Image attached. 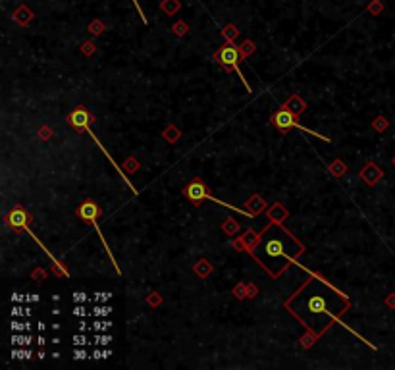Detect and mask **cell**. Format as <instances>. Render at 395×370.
Listing matches in <instances>:
<instances>
[{"mask_svg": "<svg viewBox=\"0 0 395 370\" xmlns=\"http://www.w3.org/2000/svg\"><path fill=\"white\" fill-rule=\"evenodd\" d=\"M293 245V241L287 237V233L279 228H274L266 233L264 239H260V243L253 249L255 256L262 262V266L276 276L279 270L283 268L285 260L289 258V247Z\"/></svg>", "mask_w": 395, "mask_h": 370, "instance_id": "1", "label": "cell"}, {"mask_svg": "<svg viewBox=\"0 0 395 370\" xmlns=\"http://www.w3.org/2000/svg\"><path fill=\"white\" fill-rule=\"evenodd\" d=\"M326 295L328 293L314 291V293H310V297H306V299L303 301L304 310L310 316V322H316L318 328H326V326H322V322L328 324V320L335 318V312L330 308V299Z\"/></svg>", "mask_w": 395, "mask_h": 370, "instance_id": "2", "label": "cell"}, {"mask_svg": "<svg viewBox=\"0 0 395 370\" xmlns=\"http://www.w3.org/2000/svg\"><path fill=\"white\" fill-rule=\"evenodd\" d=\"M216 58H218V62L224 66V68L228 69H235L237 71V75H239V79L243 81V85L251 91V87H249V83H247V79H245V75H243V71L239 69V48L233 45L232 41H228V43H224V45L218 48V52H216Z\"/></svg>", "mask_w": 395, "mask_h": 370, "instance_id": "3", "label": "cell"}, {"mask_svg": "<svg viewBox=\"0 0 395 370\" xmlns=\"http://www.w3.org/2000/svg\"><path fill=\"white\" fill-rule=\"evenodd\" d=\"M68 123H70L73 129L77 131H87L89 129V123H91V114L83 108V106H77L71 110V114L68 116Z\"/></svg>", "mask_w": 395, "mask_h": 370, "instance_id": "4", "label": "cell"}, {"mask_svg": "<svg viewBox=\"0 0 395 370\" xmlns=\"http://www.w3.org/2000/svg\"><path fill=\"white\" fill-rule=\"evenodd\" d=\"M207 193H209V191H207V185L203 184L201 180H193V182L185 187L187 199H189L193 205H199L201 201H205V199H207Z\"/></svg>", "mask_w": 395, "mask_h": 370, "instance_id": "5", "label": "cell"}, {"mask_svg": "<svg viewBox=\"0 0 395 370\" xmlns=\"http://www.w3.org/2000/svg\"><path fill=\"white\" fill-rule=\"evenodd\" d=\"M98 207H96V203L91 201V199H87V201H83L79 208H77V216L83 220V222H89V224H93L96 222V216H98Z\"/></svg>", "mask_w": 395, "mask_h": 370, "instance_id": "6", "label": "cell"}, {"mask_svg": "<svg viewBox=\"0 0 395 370\" xmlns=\"http://www.w3.org/2000/svg\"><path fill=\"white\" fill-rule=\"evenodd\" d=\"M274 125L278 127V129H289V127H299L303 131H306L303 125H299L297 122H295V118L293 114L289 112V110H278L276 114H274Z\"/></svg>", "mask_w": 395, "mask_h": 370, "instance_id": "7", "label": "cell"}, {"mask_svg": "<svg viewBox=\"0 0 395 370\" xmlns=\"http://www.w3.org/2000/svg\"><path fill=\"white\" fill-rule=\"evenodd\" d=\"M27 214H25L22 208H14L10 214H8V222L14 226V228H25L27 226Z\"/></svg>", "mask_w": 395, "mask_h": 370, "instance_id": "8", "label": "cell"}, {"mask_svg": "<svg viewBox=\"0 0 395 370\" xmlns=\"http://www.w3.org/2000/svg\"><path fill=\"white\" fill-rule=\"evenodd\" d=\"M110 312H112V307H110V305H106V303L93 307V314H94V316H98V318H108V314H110Z\"/></svg>", "mask_w": 395, "mask_h": 370, "instance_id": "9", "label": "cell"}, {"mask_svg": "<svg viewBox=\"0 0 395 370\" xmlns=\"http://www.w3.org/2000/svg\"><path fill=\"white\" fill-rule=\"evenodd\" d=\"M12 343H16V345H31V336H22L20 332H16L12 336Z\"/></svg>", "mask_w": 395, "mask_h": 370, "instance_id": "10", "label": "cell"}, {"mask_svg": "<svg viewBox=\"0 0 395 370\" xmlns=\"http://www.w3.org/2000/svg\"><path fill=\"white\" fill-rule=\"evenodd\" d=\"M162 8L168 12V14H174V12L180 8V2H178V0H164Z\"/></svg>", "mask_w": 395, "mask_h": 370, "instance_id": "11", "label": "cell"}, {"mask_svg": "<svg viewBox=\"0 0 395 370\" xmlns=\"http://www.w3.org/2000/svg\"><path fill=\"white\" fill-rule=\"evenodd\" d=\"M12 357L14 359H31V351L29 349H14Z\"/></svg>", "mask_w": 395, "mask_h": 370, "instance_id": "12", "label": "cell"}, {"mask_svg": "<svg viewBox=\"0 0 395 370\" xmlns=\"http://www.w3.org/2000/svg\"><path fill=\"white\" fill-rule=\"evenodd\" d=\"M112 341V336L110 334H98V336H94V343H98V345H108Z\"/></svg>", "mask_w": 395, "mask_h": 370, "instance_id": "13", "label": "cell"}, {"mask_svg": "<svg viewBox=\"0 0 395 370\" xmlns=\"http://www.w3.org/2000/svg\"><path fill=\"white\" fill-rule=\"evenodd\" d=\"M110 299H112V293H106V291L94 293V301H96V303H108Z\"/></svg>", "mask_w": 395, "mask_h": 370, "instance_id": "14", "label": "cell"}, {"mask_svg": "<svg viewBox=\"0 0 395 370\" xmlns=\"http://www.w3.org/2000/svg\"><path fill=\"white\" fill-rule=\"evenodd\" d=\"M14 18H16V20H18L20 23H27V22H29V14H27V10H25V8H22V10L18 12V14H14Z\"/></svg>", "mask_w": 395, "mask_h": 370, "instance_id": "15", "label": "cell"}, {"mask_svg": "<svg viewBox=\"0 0 395 370\" xmlns=\"http://www.w3.org/2000/svg\"><path fill=\"white\" fill-rule=\"evenodd\" d=\"M73 301H75V305H77V303L83 305V303H89V297H87L83 291H79V293L75 291V293H73Z\"/></svg>", "mask_w": 395, "mask_h": 370, "instance_id": "16", "label": "cell"}, {"mask_svg": "<svg viewBox=\"0 0 395 370\" xmlns=\"http://www.w3.org/2000/svg\"><path fill=\"white\" fill-rule=\"evenodd\" d=\"M12 330L14 332H27V326H25V322H18V318H14L12 320Z\"/></svg>", "mask_w": 395, "mask_h": 370, "instance_id": "17", "label": "cell"}, {"mask_svg": "<svg viewBox=\"0 0 395 370\" xmlns=\"http://www.w3.org/2000/svg\"><path fill=\"white\" fill-rule=\"evenodd\" d=\"M73 357H75L77 361H83V359H87V353H85V349H81V347H75V353H73Z\"/></svg>", "mask_w": 395, "mask_h": 370, "instance_id": "18", "label": "cell"}, {"mask_svg": "<svg viewBox=\"0 0 395 370\" xmlns=\"http://www.w3.org/2000/svg\"><path fill=\"white\" fill-rule=\"evenodd\" d=\"M20 316H25V308L16 305V307L12 308V318H20Z\"/></svg>", "mask_w": 395, "mask_h": 370, "instance_id": "19", "label": "cell"}, {"mask_svg": "<svg viewBox=\"0 0 395 370\" xmlns=\"http://www.w3.org/2000/svg\"><path fill=\"white\" fill-rule=\"evenodd\" d=\"M73 345H75V347L87 345V339H85V336H73Z\"/></svg>", "mask_w": 395, "mask_h": 370, "instance_id": "20", "label": "cell"}, {"mask_svg": "<svg viewBox=\"0 0 395 370\" xmlns=\"http://www.w3.org/2000/svg\"><path fill=\"white\" fill-rule=\"evenodd\" d=\"M73 314H75V316H81V318H83V316H87V312H85L83 305H79V303L75 305V308H73Z\"/></svg>", "mask_w": 395, "mask_h": 370, "instance_id": "21", "label": "cell"}, {"mask_svg": "<svg viewBox=\"0 0 395 370\" xmlns=\"http://www.w3.org/2000/svg\"><path fill=\"white\" fill-rule=\"evenodd\" d=\"M93 328L94 330H98V332H104V322H102V320H94Z\"/></svg>", "mask_w": 395, "mask_h": 370, "instance_id": "22", "label": "cell"}, {"mask_svg": "<svg viewBox=\"0 0 395 370\" xmlns=\"http://www.w3.org/2000/svg\"><path fill=\"white\" fill-rule=\"evenodd\" d=\"M25 297H27V295H18V293H14V295H12V303H22V301H25Z\"/></svg>", "mask_w": 395, "mask_h": 370, "instance_id": "23", "label": "cell"}, {"mask_svg": "<svg viewBox=\"0 0 395 370\" xmlns=\"http://www.w3.org/2000/svg\"><path fill=\"white\" fill-rule=\"evenodd\" d=\"M25 301H27V303H31V301H33V303H37V301H39V295H27V297H25Z\"/></svg>", "mask_w": 395, "mask_h": 370, "instance_id": "24", "label": "cell"}, {"mask_svg": "<svg viewBox=\"0 0 395 370\" xmlns=\"http://www.w3.org/2000/svg\"><path fill=\"white\" fill-rule=\"evenodd\" d=\"M110 355H112V351H110V349H104V351H102V359H108Z\"/></svg>", "mask_w": 395, "mask_h": 370, "instance_id": "25", "label": "cell"}, {"mask_svg": "<svg viewBox=\"0 0 395 370\" xmlns=\"http://www.w3.org/2000/svg\"><path fill=\"white\" fill-rule=\"evenodd\" d=\"M93 359H102V351H93Z\"/></svg>", "mask_w": 395, "mask_h": 370, "instance_id": "26", "label": "cell"}, {"mask_svg": "<svg viewBox=\"0 0 395 370\" xmlns=\"http://www.w3.org/2000/svg\"><path fill=\"white\" fill-rule=\"evenodd\" d=\"M45 328H47L45 322H39V332H45Z\"/></svg>", "mask_w": 395, "mask_h": 370, "instance_id": "27", "label": "cell"}, {"mask_svg": "<svg viewBox=\"0 0 395 370\" xmlns=\"http://www.w3.org/2000/svg\"><path fill=\"white\" fill-rule=\"evenodd\" d=\"M25 316H27V318L31 316V308H29V307H25Z\"/></svg>", "mask_w": 395, "mask_h": 370, "instance_id": "28", "label": "cell"}]
</instances>
